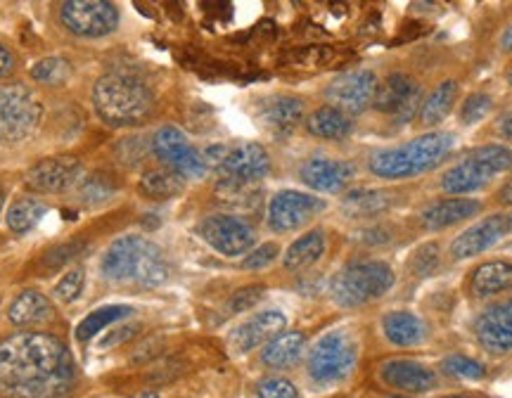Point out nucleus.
I'll list each match as a JSON object with an SVG mask.
<instances>
[{
	"label": "nucleus",
	"instance_id": "1",
	"mask_svg": "<svg viewBox=\"0 0 512 398\" xmlns=\"http://www.w3.org/2000/svg\"><path fill=\"white\" fill-rule=\"evenodd\" d=\"M76 361L69 346L48 332H15L0 339V398H69Z\"/></svg>",
	"mask_w": 512,
	"mask_h": 398
},
{
	"label": "nucleus",
	"instance_id": "2",
	"mask_svg": "<svg viewBox=\"0 0 512 398\" xmlns=\"http://www.w3.org/2000/svg\"><path fill=\"white\" fill-rule=\"evenodd\" d=\"M93 105L105 124L136 126L155 109V93L138 74L110 72L95 83Z\"/></svg>",
	"mask_w": 512,
	"mask_h": 398
},
{
	"label": "nucleus",
	"instance_id": "3",
	"mask_svg": "<svg viewBox=\"0 0 512 398\" xmlns=\"http://www.w3.org/2000/svg\"><path fill=\"white\" fill-rule=\"evenodd\" d=\"M169 273L171 268L162 247L140 235L119 237L102 256V275L114 282L159 287L169 280Z\"/></svg>",
	"mask_w": 512,
	"mask_h": 398
},
{
	"label": "nucleus",
	"instance_id": "4",
	"mask_svg": "<svg viewBox=\"0 0 512 398\" xmlns=\"http://www.w3.org/2000/svg\"><path fill=\"white\" fill-rule=\"evenodd\" d=\"M453 145H456V138L451 133H425V136L415 138L411 143L373 154L370 171L377 178H384V181L418 176V173L434 169L441 159H446Z\"/></svg>",
	"mask_w": 512,
	"mask_h": 398
},
{
	"label": "nucleus",
	"instance_id": "5",
	"mask_svg": "<svg viewBox=\"0 0 512 398\" xmlns=\"http://www.w3.org/2000/svg\"><path fill=\"white\" fill-rule=\"evenodd\" d=\"M512 169V150L503 145H484L472 150L463 162L441 176V190L448 195H467L482 190L491 178Z\"/></svg>",
	"mask_w": 512,
	"mask_h": 398
},
{
	"label": "nucleus",
	"instance_id": "6",
	"mask_svg": "<svg viewBox=\"0 0 512 398\" xmlns=\"http://www.w3.org/2000/svg\"><path fill=\"white\" fill-rule=\"evenodd\" d=\"M394 287V271L384 261H358L342 268L330 285L332 299L344 308H356L380 299Z\"/></svg>",
	"mask_w": 512,
	"mask_h": 398
},
{
	"label": "nucleus",
	"instance_id": "7",
	"mask_svg": "<svg viewBox=\"0 0 512 398\" xmlns=\"http://www.w3.org/2000/svg\"><path fill=\"white\" fill-rule=\"evenodd\" d=\"M43 119L41 102L24 83L0 88V143L19 145L36 133Z\"/></svg>",
	"mask_w": 512,
	"mask_h": 398
},
{
	"label": "nucleus",
	"instance_id": "8",
	"mask_svg": "<svg viewBox=\"0 0 512 398\" xmlns=\"http://www.w3.org/2000/svg\"><path fill=\"white\" fill-rule=\"evenodd\" d=\"M356 365V342L347 330L323 335L309 353V375L318 384H335L351 375Z\"/></svg>",
	"mask_w": 512,
	"mask_h": 398
},
{
	"label": "nucleus",
	"instance_id": "9",
	"mask_svg": "<svg viewBox=\"0 0 512 398\" xmlns=\"http://www.w3.org/2000/svg\"><path fill=\"white\" fill-rule=\"evenodd\" d=\"M60 22L67 31L81 38H100L119 27L117 5L105 0H72L60 10Z\"/></svg>",
	"mask_w": 512,
	"mask_h": 398
},
{
	"label": "nucleus",
	"instance_id": "10",
	"mask_svg": "<svg viewBox=\"0 0 512 398\" xmlns=\"http://www.w3.org/2000/svg\"><path fill=\"white\" fill-rule=\"evenodd\" d=\"M152 152L159 162H164L171 171H176L183 178H202L207 173V162L204 154H200L190 145L183 131L176 126H162L152 138Z\"/></svg>",
	"mask_w": 512,
	"mask_h": 398
},
{
	"label": "nucleus",
	"instance_id": "11",
	"mask_svg": "<svg viewBox=\"0 0 512 398\" xmlns=\"http://www.w3.org/2000/svg\"><path fill=\"white\" fill-rule=\"evenodd\" d=\"M200 235L211 249L223 256H245L254 247V228L238 216L216 214L200 223Z\"/></svg>",
	"mask_w": 512,
	"mask_h": 398
},
{
	"label": "nucleus",
	"instance_id": "12",
	"mask_svg": "<svg viewBox=\"0 0 512 398\" xmlns=\"http://www.w3.org/2000/svg\"><path fill=\"white\" fill-rule=\"evenodd\" d=\"M420 86L413 76L394 72L377 86L373 107L392 114L396 124H408L420 112Z\"/></svg>",
	"mask_w": 512,
	"mask_h": 398
},
{
	"label": "nucleus",
	"instance_id": "13",
	"mask_svg": "<svg viewBox=\"0 0 512 398\" xmlns=\"http://www.w3.org/2000/svg\"><path fill=\"white\" fill-rule=\"evenodd\" d=\"M323 209V199L306 195V192L299 190H283L268 204V226L275 233H292V230L306 226Z\"/></svg>",
	"mask_w": 512,
	"mask_h": 398
},
{
	"label": "nucleus",
	"instance_id": "14",
	"mask_svg": "<svg viewBox=\"0 0 512 398\" xmlns=\"http://www.w3.org/2000/svg\"><path fill=\"white\" fill-rule=\"evenodd\" d=\"M377 86H380V81L370 69H356V72L337 76L328 88L330 107H337L347 117L349 114L366 112L373 105Z\"/></svg>",
	"mask_w": 512,
	"mask_h": 398
},
{
	"label": "nucleus",
	"instance_id": "15",
	"mask_svg": "<svg viewBox=\"0 0 512 398\" xmlns=\"http://www.w3.org/2000/svg\"><path fill=\"white\" fill-rule=\"evenodd\" d=\"M219 171L223 181L252 185L271 171V157L259 143H242L226 150L219 162Z\"/></svg>",
	"mask_w": 512,
	"mask_h": 398
},
{
	"label": "nucleus",
	"instance_id": "16",
	"mask_svg": "<svg viewBox=\"0 0 512 398\" xmlns=\"http://www.w3.org/2000/svg\"><path fill=\"white\" fill-rule=\"evenodd\" d=\"M81 164L74 157H48L36 162L24 176L29 190L38 195H57V192L69 190L79 181Z\"/></svg>",
	"mask_w": 512,
	"mask_h": 398
},
{
	"label": "nucleus",
	"instance_id": "17",
	"mask_svg": "<svg viewBox=\"0 0 512 398\" xmlns=\"http://www.w3.org/2000/svg\"><path fill=\"white\" fill-rule=\"evenodd\" d=\"M287 327V318L283 311H261L256 313L247 320V323H242L238 330L233 332L228 339V346L233 349V353H249L254 351L256 346L261 344H268L273 337H278L280 332H285Z\"/></svg>",
	"mask_w": 512,
	"mask_h": 398
},
{
	"label": "nucleus",
	"instance_id": "18",
	"mask_svg": "<svg viewBox=\"0 0 512 398\" xmlns=\"http://www.w3.org/2000/svg\"><path fill=\"white\" fill-rule=\"evenodd\" d=\"M505 233H508V216L494 214L484 221L475 223L472 228H467L465 233H460L451 245V256L456 261L472 259V256L484 254L486 249H491L496 242H501Z\"/></svg>",
	"mask_w": 512,
	"mask_h": 398
},
{
	"label": "nucleus",
	"instance_id": "19",
	"mask_svg": "<svg viewBox=\"0 0 512 398\" xmlns=\"http://www.w3.org/2000/svg\"><path fill=\"white\" fill-rule=\"evenodd\" d=\"M354 178V166L339 159L316 157L302 166V181L316 192H342Z\"/></svg>",
	"mask_w": 512,
	"mask_h": 398
},
{
	"label": "nucleus",
	"instance_id": "20",
	"mask_svg": "<svg viewBox=\"0 0 512 398\" xmlns=\"http://www.w3.org/2000/svg\"><path fill=\"white\" fill-rule=\"evenodd\" d=\"M475 335L486 351H512V313L508 311V306L486 308L482 316L477 318Z\"/></svg>",
	"mask_w": 512,
	"mask_h": 398
},
{
	"label": "nucleus",
	"instance_id": "21",
	"mask_svg": "<svg viewBox=\"0 0 512 398\" xmlns=\"http://www.w3.org/2000/svg\"><path fill=\"white\" fill-rule=\"evenodd\" d=\"M380 375L389 387L408 394H425L437 384V375L427 365L415 361H387L380 368Z\"/></svg>",
	"mask_w": 512,
	"mask_h": 398
},
{
	"label": "nucleus",
	"instance_id": "22",
	"mask_svg": "<svg viewBox=\"0 0 512 398\" xmlns=\"http://www.w3.org/2000/svg\"><path fill=\"white\" fill-rule=\"evenodd\" d=\"M259 119L275 133H290L302 124L304 100L294 98V95H273V98L261 102Z\"/></svg>",
	"mask_w": 512,
	"mask_h": 398
},
{
	"label": "nucleus",
	"instance_id": "23",
	"mask_svg": "<svg viewBox=\"0 0 512 398\" xmlns=\"http://www.w3.org/2000/svg\"><path fill=\"white\" fill-rule=\"evenodd\" d=\"M479 211H482V204H479L477 199L458 197V199H444V202L432 204V207L422 211L420 218H422V226L427 230H444V228L456 226L460 221H465V218L477 216Z\"/></svg>",
	"mask_w": 512,
	"mask_h": 398
},
{
	"label": "nucleus",
	"instance_id": "24",
	"mask_svg": "<svg viewBox=\"0 0 512 398\" xmlns=\"http://www.w3.org/2000/svg\"><path fill=\"white\" fill-rule=\"evenodd\" d=\"M55 308L46 294L36 290H24L8 308V320L15 327H31L53 320Z\"/></svg>",
	"mask_w": 512,
	"mask_h": 398
},
{
	"label": "nucleus",
	"instance_id": "25",
	"mask_svg": "<svg viewBox=\"0 0 512 398\" xmlns=\"http://www.w3.org/2000/svg\"><path fill=\"white\" fill-rule=\"evenodd\" d=\"M304 349H306L304 332H297V330L280 332L278 337H273L271 342L264 346V351H261V363L273 370L292 368L294 363H299Z\"/></svg>",
	"mask_w": 512,
	"mask_h": 398
},
{
	"label": "nucleus",
	"instance_id": "26",
	"mask_svg": "<svg viewBox=\"0 0 512 398\" xmlns=\"http://www.w3.org/2000/svg\"><path fill=\"white\" fill-rule=\"evenodd\" d=\"M472 294L479 299L494 297L505 290H512V263L508 261H489L482 263L470 280Z\"/></svg>",
	"mask_w": 512,
	"mask_h": 398
},
{
	"label": "nucleus",
	"instance_id": "27",
	"mask_svg": "<svg viewBox=\"0 0 512 398\" xmlns=\"http://www.w3.org/2000/svg\"><path fill=\"white\" fill-rule=\"evenodd\" d=\"M384 335L396 346H415L425 342L427 325L408 311H392L382 320Z\"/></svg>",
	"mask_w": 512,
	"mask_h": 398
},
{
	"label": "nucleus",
	"instance_id": "28",
	"mask_svg": "<svg viewBox=\"0 0 512 398\" xmlns=\"http://www.w3.org/2000/svg\"><path fill=\"white\" fill-rule=\"evenodd\" d=\"M323 252H325V233L323 230H311V233L299 237L297 242H292V247L287 249L283 259V266L292 273L306 271V268H311L313 263L323 256Z\"/></svg>",
	"mask_w": 512,
	"mask_h": 398
},
{
	"label": "nucleus",
	"instance_id": "29",
	"mask_svg": "<svg viewBox=\"0 0 512 398\" xmlns=\"http://www.w3.org/2000/svg\"><path fill=\"white\" fill-rule=\"evenodd\" d=\"M458 98V83L456 81H444L439 88H434L430 98L422 102L420 109V124L432 128L439 126L441 121L448 117L453 105H456Z\"/></svg>",
	"mask_w": 512,
	"mask_h": 398
},
{
	"label": "nucleus",
	"instance_id": "30",
	"mask_svg": "<svg viewBox=\"0 0 512 398\" xmlns=\"http://www.w3.org/2000/svg\"><path fill=\"white\" fill-rule=\"evenodd\" d=\"M306 128H309L311 136L325 138V140H339L349 136L351 121L344 112H339L337 107H320L306 119Z\"/></svg>",
	"mask_w": 512,
	"mask_h": 398
},
{
	"label": "nucleus",
	"instance_id": "31",
	"mask_svg": "<svg viewBox=\"0 0 512 398\" xmlns=\"http://www.w3.org/2000/svg\"><path fill=\"white\" fill-rule=\"evenodd\" d=\"M48 214V207L41 202V199L34 197H22L17 202H12V207L8 209V228L15 235H27L29 230H34L41 218Z\"/></svg>",
	"mask_w": 512,
	"mask_h": 398
},
{
	"label": "nucleus",
	"instance_id": "32",
	"mask_svg": "<svg viewBox=\"0 0 512 398\" xmlns=\"http://www.w3.org/2000/svg\"><path fill=\"white\" fill-rule=\"evenodd\" d=\"M133 313L131 306H121V304H114V306H102L98 311H93L91 316H86L76 327V339L79 342H91L95 335H100L102 330H107V327L119 323V320L128 318Z\"/></svg>",
	"mask_w": 512,
	"mask_h": 398
},
{
	"label": "nucleus",
	"instance_id": "33",
	"mask_svg": "<svg viewBox=\"0 0 512 398\" xmlns=\"http://www.w3.org/2000/svg\"><path fill=\"white\" fill-rule=\"evenodd\" d=\"M183 188H185V178L178 176V173L171 169L147 171L143 181L138 185V190L143 192L147 199H171L181 195Z\"/></svg>",
	"mask_w": 512,
	"mask_h": 398
},
{
	"label": "nucleus",
	"instance_id": "34",
	"mask_svg": "<svg viewBox=\"0 0 512 398\" xmlns=\"http://www.w3.org/2000/svg\"><path fill=\"white\" fill-rule=\"evenodd\" d=\"M392 195L384 190H354L344 197L342 209L344 214L354 216V218H366V216H375L380 211L389 209L392 204Z\"/></svg>",
	"mask_w": 512,
	"mask_h": 398
},
{
	"label": "nucleus",
	"instance_id": "35",
	"mask_svg": "<svg viewBox=\"0 0 512 398\" xmlns=\"http://www.w3.org/2000/svg\"><path fill=\"white\" fill-rule=\"evenodd\" d=\"M31 79L43 83V86H62L67 83L69 76H72V64H69L64 57H43L38 60L34 67H31Z\"/></svg>",
	"mask_w": 512,
	"mask_h": 398
},
{
	"label": "nucleus",
	"instance_id": "36",
	"mask_svg": "<svg viewBox=\"0 0 512 398\" xmlns=\"http://www.w3.org/2000/svg\"><path fill=\"white\" fill-rule=\"evenodd\" d=\"M114 195H117V185H114L112 178L105 176V173H93L88 181H83L79 190V197L86 204H102Z\"/></svg>",
	"mask_w": 512,
	"mask_h": 398
},
{
	"label": "nucleus",
	"instance_id": "37",
	"mask_svg": "<svg viewBox=\"0 0 512 398\" xmlns=\"http://www.w3.org/2000/svg\"><path fill=\"white\" fill-rule=\"evenodd\" d=\"M441 370L448 377H456V380H482L486 375L484 365L472 361L467 356H448L444 363H441Z\"/></svg>",
	"mask_w": 512,
	"mask_h": 398
},
{
	"label": "nucleus",
	"instance_id": "38",
	"mask_svg": "<svg viewBox=\"0 0 512 398\" xmlns=\"http://www.w3.org/2000/svg\"><path fill=\"white\" fill-rule=\"evenodd\" d=\"M83 285H86V271L83 268H72L62 275V280L55 285V299L62 301V304H72V301L79 299L83 292Z\"/></svg>",
	"mask_w": 512,
	"mask_h": 398
},
{
	"label": "nucleus",
	"instance_id": "39",
	"mask_svg": "<svg viewBox=\"0 0 512 398\" xmlns=\"http://www.w3.org/2000/svg\"><path fill=\"white\" fill-rule=\"evenodd\" d=\"M83 252H86V245H83V242H69V245L55 247L53 252H48L46 256H43V261H41L43 273H53V271H57V268L67 266V263L79 259Z\"/></svg>",
	"mask_w": 512,
	"mask_h": 398
},
{
	"label": "nucleus",
	"instance_id": "40",
	"mask_svg": "<svg viewBox=\"0 0 512 398\" xmlns=\"http://www.w3.org/2000/svg\"><path fill=\"white\" fill-rule=\"evenodd\" d=\"M491 107H494V100L489 98L486 93H472L467 95L463 107H460V119H463V124L472 126V124H479L486 114L491 112Z\"/></svg>",
	"mask_w": 512,
	"mask_h": 398
},
{
	"label": "nucleus",
	"instance_id": "41",
	"mask_svg": "<svg viewBox=\"0 0 512 398\" xmlns=\"http://www.w3.org/2000/svg\"><path fill=\"white\" fill-rule=\"evenodd\" d=\"M256 396L259 398H299L297 387L285 377H266L256 384Z\"/></svg>",
	"mask_w": 512,
	"mask_h": 398
},
{
	"label": "nucleus",
	"instance_id": "42",
	"mask_svg": "<svg viewBox=\"0 0 512 398\" xmlns=\"http://www.w3.org/2000/svg\"><path fill=\"white\" fill-rule=\"evenodd\" d=\"M266 294V287L264 285H249V287H242L230 297L228 301V311L230 313H245L249 308L259 304L261 299H264Z\"/></svg>",
	"mask_w": 512,
	"mask_h": 398
},
{
	"label": "nucleus",
	"instance_id": "43",
	"mask_svg": "<svg viewBox=\"0 0 512 398\" xmlns=\"http://www.w3.org/2000/svg\"><path fill=\"white\" fill-rule=\"evenodd\" d=\"M278 254H280L278 245L268 242V245H261L256 247L254 252H249L245 256V261H242V268H247V271H259V268L271 266V263L278 259Z\"/></svg>",
	"mask_w": 512,
	"mask_h": 398
},
{
	"label": "nucleus",
	"instance_id": "44",
	"mask_svg": "<svg viewBox=\"0 0 512 398\" xmlns=\"http://www.w3.org/2000/svg\"><path fill=\"white\" fill-rule=\"evenodd\" d=\"M437 263H439V247L437 245H425L413 254L411 271L415 275H430Z\"/></svg>",
	"mask_w": 512,
	"mask_h": 398
},
{
	"label": "nucleus",
	"instance_id": "45",
	"mask_svg": "<svg viewBox=\"0 0 512 398\" xmlns=\"http://www.w3.org/2000/svg\"><path fill=\"white\" fill-rule=\"evenodd\" d=\"M389 240H392V233L382 226L368 228L361 233V242H366V245H387Z\"/></svg>",
	"mask_w": 512,
	"mask_h": 398
},
{
	"label": "nucleus",
	"instance_id": "46",
	"mask_svg": "<svg viewBox=\"0 0 512 398\" xmlns=\"http://www.w3.org/2000/svg\"><path fill=\"white\" fill-rule=\"evenodd\" d=\"M12 72H15V57L0 43V79H8Z\"/></svg>",
	"mask_w": 512,
	"mask_h": 398
},
{
	"label": "nucleus",
	"instance_id": "47",
	"mask_svg": "<svg viewBox=\"0 0 512 398\" xmlns=\"http://www.w3.org/2000/svg\"><path fill=\"white\" fill-rule=\"evenodd\" d=\"M498 133H501V136L512 145V114L498 121Z\"/></svg>",
	"mask_w": 512,
	"mask_h": 398
},
{
	"label": "nucleus",
	"instance_id": "48",
	"mask_svg": "<svg viewBox=\"0 0 512 398\" xmlns=\"http://www.w3.org/2000/svg\"><path fill=\"white\" fill-rule=\"evenodd\" d=\"M498 202L512 204V178H510V181H505L501 192H498Z\"/></svg>",
	"mask_w": 512,
	"mask_h": 398
},
{
	"label": "nucleus",
	"instance_id": "49",
	"mask_svg": "<svg viewBox=\"0 0 512 398\" xmlns=\"http://www.w3.org/2000/svg\"><path fill=\"white\" fill-rule=\"evenodd\" d=\"M501 46H503V50H508V53H512V27L505 29V34L501 38Z\"/></svg>",
	"mask_w": 512,
	"mask_h": 398
},
{
	"label": "nucleus",
	"instance_id": "50",
	"mask_svg": "<svg viewBox=\"0 0 512 398\" xmlns=\"http://www.w3.org/2000/svg\"><path fill=\"white\" fill-rule=\"evenodd\" d=\"M131 398H162V396L155 394V391H143V394H136V396H131Z\"/></svg>",
	"mask_w": 512,
	"mask_h": 398
},
{
	"label": "nucleus",
	"instance_id": "51",
	"mask_svg": "<svg viewBox=\"0 0 512 398\" xmlns=\"http://www.w3.org/2000/svg\"><path fill=\"white\" fill-rule=\"evenodd\" d=\"M3 207H5V190L3 185H0V211H3Z\"/></svg>",
	"mask_w": 512,
	"mask_h": 398
},
{
	"label": "nucleus",
	"instance_id": "52",
	"mask_svg": "<svg viewBox=\"0 0 512 398\" xmlns=\"http://www.w3.org/2000/svg\"><path fill=\"white\" fill-rule=\"evenodd\" d=\"M444 398H472V396H467V394H456V396H444Z\"/></svg>",
	"mask_w": 512,
	"mask_h": 398
},
{
	"label": "nucleus",
	"instance_id": "53",
	"mask_svg": "<svg viewBox=\"0 0 512 398\" xmlns=\"http://www.w3.org/2000/svg\"><path fill=\"white\" fill-rule=\"evenodd\" d=\"M508 230H512V214L508 216Z\"/></svg>",
	"mask_w": 512,
	"mask_h": 398
},
{
	"label": "nucleus",
	"instance_id": "54",
	"mask_svg": "<svg viewBox=\"0 0 512 398\" xmlns=\"http://www.w3.org/2000/svg\"><path fill=\"white\" fill-rule=\"evenodd\" d=\"M508 81H510V86H512V72L508 74Z\"/></svg>",
	"mask_w": 512,
	"mask_h": 398
},
{
	"label": "nucleus",
	"instance_id": "55",
	"mask_svg": "<svg viewBox=\"0 0 512 398\" xmlns=\"http://www.w3.org/2000/svg\"><path fill=\"white\" fill-rule=\"evenodd\" d=\"M508 311H510V313H512V301H510V304H508Z\"/></svg>",
	"mask_w": 512,
	"mask_h": 398
},
{
	"label": "nucleus",
	"instance_id": "56",
	"mask_svg": "<svg viewBox=\"0 0 512 398\" xmlns=\"http://www.w3.org/2000/svg\"><path fill=\"white\" fill-rule=\"evenodd\" d=\"M392 398H408V396H392Z\"/></svg>",
	"mask_w": 512,
	"mask_h": 398
}]
</instances>
